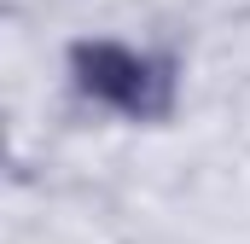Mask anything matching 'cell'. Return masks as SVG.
<instances>
[{"label":"cell","mask_w":250,"mask_h":244,"mask_svg":"<svg viewBox=\"0 0 250 244\" xmlns=\"http://www.w3.org/2000/svg\"><path fill=\"white\" fill-rule=\"evenodd\" d=\"M70 70H76V87L123 117L157 122L175 111V64L151 59V53H134L117 41H76L70 47Z\"/></svg>","instance_id":"obj_1"}]
</instances>
